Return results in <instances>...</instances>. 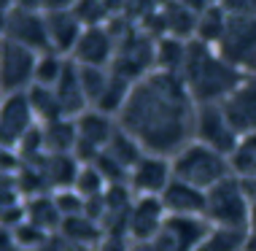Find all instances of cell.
Segmentation results:
<instances>
[{
    "label": "cell",
    "mask_w": 256,
    "mask_h": 251,
    "mask_svg": "<svg viewBox=\"0 0 256 251\" xmlns=\"http://www.w3.org/2000/svg\"><path fill=\"white\" fill-rule=\"evenodd\" d=\"M3 251H24V248L14 246V243H11V238H8V235H6V232H3Z\"/></svg>",
    "instance_id": "37"
},
{
    "label": "cell",
    "mask_w": 256,
    "mask_h": 251,
    "mask_svg": "<svg viewBox=\"0 0 256 251\" xmlns=\"http://www.w3.org/2000/svg\"><path fill=\"white\" fill-rule=\"evenodd\" d=\"M73 189L78 192L84 200L102 197V194H106V189H108V178H106V173H102L94 162H81Z\"/></svg>",
    "instance_id": "28"
},
{
    "label": "cell",
    "mask_w": 256,
    "mask_h": 251,
    "mask_svg": "<svg viewBox=\"0 0 256 251\" xmlns=\"http://www.w3.org/2000/svg\"><path fill=\"white\" fill-rule=\"evenodd\" d=\"M194 114L181 76L154 71L132 87L116 122L146 154L172 159L194 141Z\"/></svg>",
    "instance_id": "1"
},
{
    "label": "cell",
    "mask_w": 256,
    "mask_h": 251,
    "mask_svg": "<svg viewBox=\"0 0 256 251\" xmlns=\"http://www.w3.org/2000/svg\"><path fill=\"white\" fill-rule=\"evenodd\" d=\"M44 127V141H46V151L49 154H76V146H78V127L76 119H57L49 124H40Z\"/></svg>",
    "instance_id": "20"
},
{
    "label": "cell",
    "mask_w": 256,
    "mask_h": 251,
    "mask_svg": "<svg viewBox=\"0 0 256 251\" xmlns=\"http://www.w3.org/2000/svg\"><path fill=\"white\" fill-rule=\"evenodd\" d=\"M210 232V224L202 216H168L156 238L138 246L140 251H197V246Z\"/></svg>",
    "instance_id": "6"
},
{
    "label": "cell",
    "mask_w": 256,
    "mask_h": 251,
    "mask_svg": "<svg viewBox=\"0 0 256 251\" xmlns=\"http://www.w3.org/2000/svg\"><path fill=\"white\" fill-rule=\"evenodd\" d=\"M78 76H81V87H84L89 111H94V108L100 106L106 89H108L110 68H78Z\"/></svg>",
    "instance_id": "30"
},
{
    "label": "cell",
    "mask_w": 256,
    "mask_h": 251,
    "mask_svg": "<svg viewBox=\"0 0 256 251\" xmlns=\"http://www.w3.org/2000/svg\"><path fill=\"white\" fill-rule=\"evenodd\" d=\"M3 232L11 238L14 246H19L24 251H40L52 240V232L40 229L38 224H32V221H24V224H19L16 229H3Z\"/></svg>",
    "instance_id": "31"
},
{
    "label": "cell",
    "mask_w": 256,
    "mask_h": 251,
    "mask_svg": "<svg viewBox=\"0 0 256 251\" xmlns=\"http://www.w3.org/2000/svg\"><path fill=\"white\" fill-rule=\"evenodd\" d=\"M106 3H108V0H106Z\"/></svg>",
    "instance_id": "40"
},
{
    "label": "cell",
    "mask_w": 256,
    "mask_h": 251,
    "mask_svg": "<svg viewBox=\"0 0 256 251\" xmlns=\"http://www.w3.org/2000/svg\"><path fill=\"white\" fill-rule=\"evenodd\" d=\"M208 3H210V6H221L224 0H208Z\"/></svg>",
    "instance_id": "39"
},
{
    "label": "cell",
    "mask_w": 256,
    "mask_h": 251,
    "mask_svg": "<svg viewBox=\"0 0 256 251\" xmlns=\"http://www.w3.org/2000/svg\"><path fill=\"white\" fill-rule=\"evenodd\" d=\"M78 3V0H40V11H68L73 9V6Z\"/></svg>",
    "instance_id": "34"
},
{
    "label": "cell",
    "mask_w": 256,
    "mask_h": 251,
    "mask_svg": "<svg viewBox=\"0 0 256 251\" xmlns=\"http://www.w3.org/2000/svg\"><path fill=\"white\" fill-rule=\"evenodd\" d=\"M60 235H65L68 240L78 243V246H84V248L98 251L102 235H106V229H102L100 221L89 219V216L84 213V216H73V219H65V221H62Z\"/></svg>",
    "instance_id": "22"
},
{
    "label": "cell",
    "mask_w": 256,
    "mask_h": 251,
    "mask_svg": "<svg viewBox=\"0 0 256 251\" xmlns=\"http://www.w3.org/2000/svg\"><path fill=\"white\" fill-rule=\"evenodd\" d=\"M218 54L240 73H256V17H230Z\"/></svg>",
    "instance_id": "7"
},
{
    "label": "cell",
    "mask_w": 256,
    "mask_h": 251,
    "mask_svg": "<svg viewBox=\"0 0 256 251\" xmlns=\"http://www.w3.org/2000/svg\"><path fill=\"white\" fill-rule=\"evenodd\" d=\"M248 213H251V203L238 176L218 181L213 189L205 192V221L210 227L248 232Z\"/></svg>",
    "instance_id": "4"
},
{
    "label": "cell",
    "mask_w": 256,
    "mask_h": 251,
    "mask_svg": "<svg viewBox=\"0 0 256 251\" xmlns=\"http://www.w3.org/2000/svg\"><path fill=\"white\" fill-rule=\"evenodd\" d=\"M194 141L230 157L240 141V132L232 127L224 106H197L194 114Z\"/></svg>",
    "instance_id": "8"
},
{
    "label": "cell",
    "mask_w": 256,
    "mask_h": 251,
    "mask_svg": "<svg viewBox=\"0 0 256 251\" xmlns=\"http://www.w3.org/2000/svg\"><path fill=\"white\" fill-rule=\"evenodd\" d=\"M246 251H256V232H248V238H246Z\"/></svg>",
    "instance_id": "38"
},
{
    "label": "cell",
    "mask_w": 256,
    "mask_h": 251,
    "mask_svg": "<svg viewBox=\"0 0 256 251\" xmlns=\"http://www.w3.org/2000/svg\"><path fill=\"white\" fill-rule=\"evenodd\" d=\"M36 62L38 54L30 49L3 41V54H0V87L3 95L27 92L36 84Z\"/></svg>",
    "instance_id": "9"
},
{
    "label": "cell",
    "mask_w": 256,
    "mask_h": 251,
    "mask_svg": "<svg viewBox=\"0 0 256 251\" xmlns=\"http://www.w3.org/2000/svg\"><path fill=\"white\" fill-rule=\"evenodd\" d=\"M76 127H78V146H76V159L78 162H94L106 146L110 143V138L119 130V122L108 114H100V111H86L76 119Z\"/></svg>",
    "instance_id": "10"
},
{
    "label": "cell",
    "mask_w": 256,
    "mask_h": 251,
    "mask_svg": "<svg viewBox=\"0 0 256 251\" xmlns=\"http://www.w3.org/2000/svg\"><path fill=\"white\" fill-rule=\"evenodd\" d=\"M3 41L19 44L36 54L49 52V27H46V11L40 9H11L3 11Z\"/></svg>",
    "instance_id": "5"
},
{
    "label": "cell",
    "mask_w": 256,
    "mask_h": 251,
    "mask_svg": "<svg viewBox=\"0 0 256 251\" xmlns=\"http://www.w3.org/2000/svg\"><path fill=\"white\" fill-rule=\"evenodd\" d=\"M73 14L84 27H102V25H110V19H114L106 0H78L73 6Z\"/></svg>",
    "instance_id": "32"
},
{
    "label": "cell",
    "mask_w": 256,
    "mask_h": 251,
    "mask_svg": "<svg viewBox=\"0 0 256 251\" xmlns=\"http://www.w3.org/2000/svg\"><path fill=\"white\" fill-rule=\"evenodd\" d=\"M234 176L230 157L218 154V151L208 149V146L192 141L189 146H184L176 157H172V178L186 181V184L197 186V189H213L218 181Z\"/></svg>",
    "instance_id": "3"
},
{
    "label": "cell",
    "mask_w": 256,
    "mask_h": 251,
    "mask_svg": "<svg viewBox=\"0 0 256 251\" xmlns=\"http://www.w3.org/2000/svg\"><path fill=\"white\" fill-rule=\"evenodd\" d=\"M68 65H70V57H65V54L60 52H44L38 54V62H36V84L38 87H49L54 89L57 87V81L65 76Z\"/></svg>",
    "instance_id": "26"
},
{
    "label": "cell",
    "mask_w": 256,
    "mask_h": 251,
    "mask_svg": "<svg viewBox=\"0 0 256 251\" xmlns=\"http://www.w3.org/2000/svg\"><path fill=\"white\" fill-rule=\"evenodd\" d=\"M27 221L38 224L40 229L57 235L60 227H62V216L54 205V197L52 194H40V197H30L27 200Z\"/></svg>",
    "instance_id": "24"
},
{
    "label": "cell",
    "mask_w": 256,
    "mask_h": 251,
    "mask_svg": "<svg viewBox=\"0 0 256 251\" xmlns=\"http://www.w3.org/2000/svg\"><path fill=\"white\" fill-rule=\"evenodd\" d=\"M164 219H168V211H164L159 197H135L127 216V232L138 246H146L156 238Z\"/></svg>",
    "instance_id": "14"
},
{
    "label": "cell",
    "mask_w": 256,
    "mask_h": 251,
    "mask_svg": "<svg viewBox=\"0 0 256 251\" xmlns=\"http://www.w3.org/2000/svg\"><path fill=\"white\" fill-rule=\"evenodd\" d=\"M172 181V159L159 154H143L138 165L130 170V189L135 197H162Z\"/></svg>",
    "instance_id": "13"
},
{
    "label": "cell",
    "mask_w": 256,
    "mask_h": 251,
    "mask_svg": "<svg viewBox=\"0 0 256 251\" xmlns=\"http://www.w3.org/2000/svg\"><path fill=\"white\" fill-rule=\"evenodd\" d=\"M46 27H49V44L52 52H60L65 57H70L76 44H78L84 25L78 22V17L73 14V9L68 11H49L46 14Z\"/></svg>",
    "instance_id": "17"
},
{
    "label": "cell",
    "mask_w": 256,
    "mask_h": 251,
    "mask_svg": "<svg viewBox=\"0 0 256 251\" xmlns=\"http://www.w3.org/2000/svg\"><path fill=\"white\" fill-rule=\"evenodd\" d=\"M226 25H230V14L224 11V6H210L205 14H200L194 41L218 49L221 38H224V33H226Z\"/></svg>",
    "instance_id": "23"
},
{
    "label": "cell",
    "mask_w": 256,
    "mask_h": 251,
    "mask_svg": "<svg viewBox=\"0 0 256 251\" xmlns=\"http://www.w3.org/2000/svg\"><path fill=\"white\" fill-rule=\"evenodd\" d=\"M221 106H224L232 127L238 130L240 135L256 132V73L246 76V79L238 84V89H234Z\"/></svg>",
    "instance_id": "15"
},
{
    "label": "cell",
    "mask_w": 256,
    "mask_h": 251,
    "mask_svg": "<svg viewBox=\"0 0 256 251\" xmlns=\"http://www.w3.org/2000/svg\"><path fill=\"white\" fill-rule=\"evenodd\" d=\"M248 232H256V200L251 203V213H248Z\"/></svg>",
    "instance_id": "36"
},
{
    "label": "cell",
    "mask_w": 256,
    "mask_h": 251,
    "mask_svg": "<svg viewBox=\"0 0 256 251\" xmlns=\"http://www.w3.org/2000/svg\"><path fill=\"white\" fill-rule=\"evenodd\" d=\"M189 44H192V41H189ZM189 44L181 41V38H172V36L156 38V46H154V71L181 76L184 65H186V54H189Z\"/></svg>",
    "instance_id": "19"
},
{
    "label": "cell",
    "mask_w": 256,
    "mask_h": 251,
    "mask_svg": "<svg viewBox=\"0 0 256 251\" xmlns=\"http://www.w3.org/2000/svg\"><path fill=\"white\" fill-rule=\"evenodd\" d=\"M116 52H119V38L110 30V25L84 27L70 60L78 68H110L116 60Z\"/></svg>",
    "instance_id": "11"
},
{
    "label": "cell",
    "mask_w": 256,
    "mask_h": 251,
    "mask_svg": "<svg viewBox=\"0 0 256 251\" xmlns=\"http://www.w3.org/2000/svg\"><path fill=\"white\" fill-rule=\"evenodd\" d=\"M197 14L186 11L181 3L170 0L168 6L162 9V33L164 36H172V38H181V41H194V33H197Z\"/></svg>",
    "instance_id": "21"
},
{
    "label": "cell",
    "mask_w": 256,
    "mask_h": 251,
    "mask_svg": "<svg viewBox=\"0 0 256 251\" xmlns=\"http://www.w3.org/2000/svg\"><path fill=\"white\" fill-rule=\"evenodd\" d=\"M230 165H232V173L238 178H254L256 176V132L240 135L234 151L230 154Z\"/></svg>",
    "instance_id": "27"
},
{
    "label": "cell",
    "mask_w": 256,
    "mask_h": 251,
    "mask_svg": "<svg viewBox=\"0 0 256 251\" xmlns=\"http://www.w3.org/2000/svg\"><path fill=\"white\" fill-rule=\"evenodd\" d=\"M248 232L243 229H224V227H210L205 240L197 246V251H246Z\"/></svg>",
    "instance_id": "29"
},
{
    "label": "cell",
    "mask_w": 256,
    "mask_h": 251,
    "mask_svg": "<svg viewBox=\"0 0 256 251\" xmlns=\"http://www.w3.org/2000/svg\"><path fill=\"white\" fill-rule=\"evenodd\" d=\"M243 79L246 73H240L234 65H230L218 54L216 46L200 44V41L189 44L181 81L189 97L194 100V106H221Z\"/></svg>",
    "instance_id": "2"
},
{
    "label": "cell",
    "mask_w": 256,
    "mask_h": 251,
    "mask_svg": "<svg viewBox=\"0 0 256 251\" xmlns=\"http://www.w3.org/2000/svg\"><path fill=\"white\" fill-rule=\"evenodd\" d=\"M159 200H162L168 216H202L205 219V192L186 181L172 178Z\"/></svg>",
    "instance_id": "16"
},
{
    "label": "cell",
    "mask_w": 256,
    "mask_h": 251,
    "mask_svg": "<svg viewBox=\"0 0 256 251\" xmlns=\"http://www.w3.org/2000/svg\"><path fill=\"white\" fill-rule=\"evenodd\" d=\"M27 100H30L32 114H36L38 124H49V122L65 119V114H62V108H60V100H57V95H54V89L32 84V87L27 89Z\"/></svg>",
    "instance_id": "25"
},
{
    "label": "cell",
    "mask_w": 256,
    "mask_h": 251,
    "mask_svg": "<svg viewBox=\"0 0 256 251\" xmlns=\"http://www.w3.org/2000/svg\"><path fill=\"white\" fill-rule=\"evenodd\" d=\"M32 127H38V119L32 114L27 92L3 95V106H0V143H3V149L16 151V146L24 141Z\"/></svg>",
    "instance_id": "12"
},
{
    "label": "cell",
    "mask_w": 256,
    "mask_h": 251,
    "mask_svg": "<svg viewBox=\"0 0 256 251\" xmlns=\"http://www.w3.org/2000/svg\"><path fill=\"white\" fill-rule=\"evenodd\" d=\"M52 197H54V205H57V211L62 216V221L65 219H73V216H84L86 213V200L81 197L78 192L73 189H57V192H52Z\"/></svg>",
    "instance_id": "33"
},
{
    "label": "cell",
    "mask_w": 256,
    "mask_h": 251,
    "mask_svg": "<svg viewBox=\"0 0 256 251\" xmlns=\"http://www.w3.org/2000/svg\"><path fill=\"white\" fill-rule=\"evenodd\" d=\"M176 3H181L186 11H192V14H205L208 9H210V3H208V0H176Z\"/></svg>",
    "instance_id": "35"
},
{
    "label": "cell",
    "mask_w": 256,
    "mask_h": 251,
    "mask_svg": "<svg viewBox=\"0 0 256 251\" xmlns=\"http://www.w3.org/2000/svg\"><path fill=\"white\" fill-rule=\"evenodd\" d=\"M54 95L60 100V108L68 119H78L81 114L89 111V103H86V95H84V87H81V76H78V65L70 60L65 76L57 81L54 87Z\"/></svg>",
    "instance_id": "18"
}]
</instances>
